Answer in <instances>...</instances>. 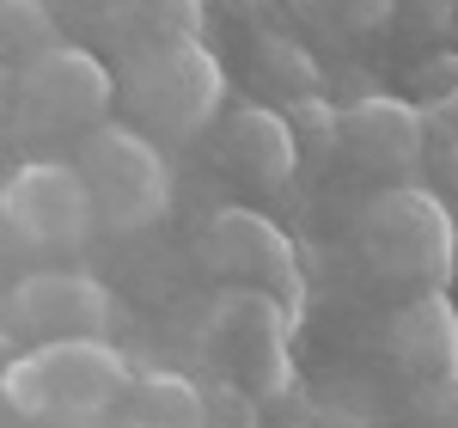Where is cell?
<instances>
[{
	"instance_id": "obj_10",
	"label": "cell",
	"mask_w": 458,
	"mask_h": 428,
	"mask_svg": "<svg viewBox=\"0 0 458 428\" xmlns=\"http://www.w3.org/2000/svg\"><path fill=\"white\" fill-rule=\"evenodd\" d=\"M428 141H434V129H428V110L410 105V98H354L343 110V153H349L354 166H367V172H386V178H410L416 166H422Z\"/></svg>"
},
{
	"instance_id": "obj_21",
	"label": "cell",
	"mask_w": 458,
	"mask_h": 428,
	"mask_svg": "<svg viewBox=\"0 0 458 428\" xmlns=\"http://www.w3.org/2000/svg\"><path fill=\"white\" fill-rule=\"evenodd\" d=\"M453 86H458V56H434V62H422V98L428 105H440Z\"/></svg>"
},
{
	"instance_id": "obj_19",
	"label": "cell",
	"mask_w": 458,
	"mask_h": 428,
	"mask_svg": "<svg viewBox=\"0 0 458 428\" xmlns=\"http://www.w3.org/2000/svg\"><path fill=\"white\" fill-rule=\"evenodd\" d=\"M202 392H208V423H233V428L263 423V398L250 392L245 380H226V373H208V380H202Z\"/></svg>"
},
{
	"instance_id": "obj_20",
	"label": "cell",
	"mask_w": 458,
	"mask_h": 428,
	"mask_svg": "<svg viewBox=\"0 0 458 428\" xmlns=\"http://www.w3.org/2000/svg\"><path fill=\"white\" fill-rule=\"evenodd\" d=\"M428 129H434V141L446 147V159L458 166V86L440 98V105H428Z\"/></svg>"
},
{
	"instance_id": "obj_15",
	"label": "cell",
	"mask_w": 458,
	"mask_h": 428,
	"mask_svg": "<svg viewBox=\"0 0 458 428\" xmlns=\"http://www.w3.org/2000/svg\"><path fill=\"white\" fill-rule=\"evenodd\" d=\"M287 123H293V135H300V153H312V159H324V153H343V110L324 105V98H293L287 105Z\"/></svg>"
},
{
	"instance_id": "obj_3",
	"label": "cell",
	"mask_w": 458,
	"mask_h": 428,
	"mask_svg": "<svg viewBox=\"0 0 458 428\" xmlns=\"http://www.w3.org/2000/svg\"><path fill=\"white\" fill-rule=\"evenodd\" d=\"M293 324L300 312L282 294L220 282V294L208 300V319H202V361L226 380H245L269 404L293 386Z\"/></svg>"
},
{
	"instance_id": "obj_11",
	"label": "cell",
	"mask_w": 458,
	"mask_h": 428,
	"mask_svg": "<svg viewBox=\"0 0 458 428\" xmlns=\"http://www.w3.org/2000/svg\"><path fill=\"white\" fill-rule=\"evenodd\" d=\"M220 159L250 178L257 190H282L293 172H300V135L287 123V110H269V105H239L226 123H220Z\"/></svg>"
},
{
	"instance_id": "obj_4",
	"label": "cell",
	"mask_w": 458,
	"mask_h": 428,
	"mask_svg": "<svg viewBox=\"0 0 458 428\" xmlns=\"http://www.w3.org/2000/svg\"><path fill=\"white\" fill-rule=\"evenodd\" d=\"M360 251L403 287H446L458 270V220L422 184H386L360 209Z\"/></svg>"
},
{
	"instance_id": "obj_1",
	"label": "cell",
	"mask_w": 458,
	"mask_h": 428,
	"mask_svg": "<svg viewBox=\"0 0 458 428\" xmlns=\"http://www.w3.org/2000/svg\"><path fill=\"white\" fill-rule=\"evenodd\" d=\"M129 361L105 337H49L6 355V410L25 423H110Z\"/></svg>"
},
{
	"instance_id": "obj_16",
	"label": "cell",
	"mask_w": 458,
	"mask_h": 428,
	"mask_svg": "<svg viewBox=\"0 0 458 428\" xmlns=\"http://www.w3.org/2000/svg\"><path fill=\"white\" fill-rule=\"evenodd\" d=\"M403 416H416V423H440V428H458V367H446V373H428V380H410V392H403Z\"/></svg>"
},
{
	"instance_id": "obj_7",
	"label": "cell",
	"mask_w": 458,
	"mask_h": 428,
	"mask_svg": "<svg viewBox=\"0 0 458 428\" xmlns=\"http://www.w3.org/2000/svg\"><path fill=\"white\" fill-rule=\"evenodd\" d=\"M6 343L31 349L49 337H105L110 324V287L73 263H37L31 276L6 287Z\"/></svg>"
},
{
	"instance_id": "obj_5",
	"label": "cell",
	"mask_w": 458,
	"mask_h": 428,
	"mask_svg": "<svg viewBox=\"0 0 458 428\" xmlns=\"http://www.w3.org/2000/svg\"><path fill=\"white\" fill-rule=\"evenodd\" d=\"M80 172H86V190L98 202V220L110 233H141L159 214L172 209V166L153 141V129H141L135 116L129 123H98L80 135Z\"/></svg>"
},
{
	"instance_id": "obj_14",
	"label": "cell",
	"mask_w": 458,
	"mask_h": 428,
	"mask_svg": "<svg viewBox=\"0 0 458 428\" xmlns=\"http://www.w3.org/2000/svg\"><path fill=\"white\" fill-rule=\"evenodd\" d=\"M55 43H62V31H55V13L43 0H0V49H6L13 73L31 68L37 56H49Z\"/></svg>"
},
{
	"instance_id": "obj_6",
	"label": "cell",
	"mask_w": 458,
	"mask_h": 428,
	"mask_svg": "<svg viewBox=\"0 0 458 428\" xmlns=\"http://www.w3.org/2000/svg\"><path fill=\"white\" fill-rule=\"evenodd\" d=\"M6 245L49 263V257H73L105 220H98V202L86 190V172L80 159H31L6 178Z\"/></svg>"
},
{
	"instance_id": "obj_12",
	"label": "cell",
	"mask_w": 458,
	"mask_h": 428,
	"mask_svg": "<svg viewBox=\"0 0 458 428\" xmlns=\"http://www.w3.org/2000/svg\"><path fill=\"white\" fill-rule=\"evenodd\" d=\"M386 349L410 380H428V373L458 367V306H453V294H446V287H416V294L391 312Z\"/></svg>"
},
{
	"instance_id": "obj_9",
	"label": "cell",
	"mask_w": 458,
	"mask_h": 428,
	"mask_svg": "<svg viewBox=\"0 0 458 428\" xmlns=\"http://www.w3.org/2000/svg\"><path fill=\"white\" fill-rule=\"evenodd\" d=\"M202 263H208L220 282H245V287L282 294L293 312L306 306L300 251H293V239H287L263 209H220V214H208V227H202Z\"/></svg>"
},
{
	"instance_id": "obj_13",
	"label": "cell",
	"mask_w": 458,
	"mask_h": 428,
	"mask_svg": "<svg viewBox=\"0 0 458 428\" xmlns=\"http://www.w3.org/2000/svg\"><path fill=\"white\" fill-rule=\"evenodd\" d=\"M110 423H141V428H202L208 423V392L202 380L172 373V367H129L123 398Z\"/></svg>"
},
{
	"instance_id": "obj_18",
	"label": "cell",
	"mask_w": 458,
	"mask_h": 428,
	"mask_svg": "<svg viewBox=\"0 0 458 428\" xmlns=\"http://www.w3.org/2000/svg\"><path fill=\"white\" fill-rule=\"evenodd\" d=\"M153 37H202L208 0H123Z\"/></svg>"
},
{
	"instance_id": "obj_2",
	"label": "cell",
	"mask_w": 458,
	"mask_h": 428,
	"mask_svg": "<svg viewBox=\"0 0 458 428\" xmlns=\"http://www.w3.org/2000/svg\"><path fill=\"white\" fill-rule=\"evenodd\" d=\"M116 80H123L129 116L153 135H172V141L202 135L226 110V68L214 62L202 37H153L129 56V68Z\"/></svg>"
},
{
	"instance_id": "obj_8",
	"label": "cell",
	"mask_w": 458,
	"mask_h": 428,
	"mask_svg": "<svg viewBox=\"0 0 458 428\" xmlns=\"http://www.w3.org/2000/svg\"><path fill=\"white\" fill-rule=\"evenodd\" d=\"M19 105L31 123L55 129V135H86L110 123V105L123 98V80L80 43H55L49 56H37L31 68H19Z\"/></svg>"
},
{
	"instance_id": "obj_17",
	"label": "cell",
	"mask_w": 458,
	"mask_h": 428,
	"mask_svg": "<svg viewBox=\"0 0 458 428\" xmlns=\"http://www.w3.org/2000/svg\"><path fill=\"white\" fill-rule=\"evenodd\" d=\"M312 13L343 37H379L397 19V0H312Z\"/></svg>"
}]
</instances>
